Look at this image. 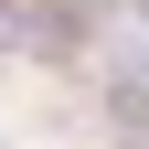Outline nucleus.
Instances as JSON below:
<instances>
[{
  "mask_svg": "<svg viewBox=\"0 0 149 149\" xmlns=\"http://www.w3.org/2000/svg\"><path fill=\"white\" fill-rule=\"evenodd\" d=\"M11 43H32V11H11V0H0V53Z\"/></svg>",
  "mask_w": 149,
  "mask_h": 149,
  "instance_id": "1",
  "label": "nucleus"
}]
</instances>
